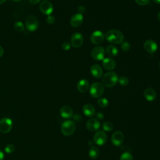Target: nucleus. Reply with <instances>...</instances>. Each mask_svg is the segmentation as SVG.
<instances>
[{"label":"nucleus","mask_w":160,"mask_h":160,"mask_svg":"<svg viewBox=\"0 0 160 160\" xmlns=\"http://www.w3.org/2000/svg\"><path fill=\"white\" fill-rule=\"evenodd\" d=\"M105 38L109 42L118 44L123 42L124 34L118 29H111L106 32Z\"/></svg>","instance_id":"obj_1"},{"label":"nucleus","mask_w":160,"mask_h":160,"mask_svg":"<svg viewBox=\"0 0 160 160\" xmlns=\"http://www.w3.org/2000/svg\"><path fill=\"white\" fill-rule=\"evenodd\" d=\"M118 81V76L115 72H106L102 78V85L107 88H112L114 86Z\"/></svg>","instance_id":"obj_2"},{"label":"nucleus","mask_w":160,"mask_h":160,"mask_svg":"<svg viewBox=\"0 0 160 160\" xmlns=\"http://www.w3.org/2000/svg\"><path fill=\"white\" fill-rule=\"evenodd\" d=\"M76 129V125L72 121L67 120L64 121L61 126V131L64 136L72 135Z\"/></svg>","instance_id":"obj_3"},{"label":"nucleus","mask_w":160,"mask_h":160,"mask_svg":"<svg viewBox=\"0 0 160 160\" xmlns=\"http://www.w3.org/2000/svg\"><path fill=\"white\" fill-rule=\"evenodd\" d=\"M104 91V89L102 84L98 82H95L92 83L89 89V92L91 96L94 98L101 97Z\"/></svg>","instance_id":"obj_4"},{"label":"nucleus","mask_w":160,"mask_h":160,"mask_svg":"<svg viewBox=\"0 0 160 160\" xmlns=\"http://www.w3.org/2000/svg\"><path fill=\"white\" fill-rule=\"evenodd\" d=\"M26 28L31 32L36 31L38 28V21L34 16H29L26 19Z\"/></svg>","instance_id":"obj_5"},{"label":"nucleus","mask_w":160,"mask_h":160,"mask_svg":"<svg viewBox=\"0 0 160 160\" xmlns=\"http://www.w3.org/2000/svg\"><path fill=\"white\" fill-rule=\"evenodd\" d=\"M12 127V120L8 118H4L0 120V132L4 134L9 132Z\"/></svg>","instance_id":"obj_6"},{"label":"nucleus","mask_w":160,"mask_h":160,"mask_svg":"<svg viewBox=\"0 0 160 160\" xmlns=\"http://www.w3.org/2000/svg\"><path fill=\"white\" fill-rule=\"evenodd\" d=\"M105 49L101 46H96L91 50V56L96 61H101L104 58Z\"/></svg>","instance_id":"obj_7"},{"label":"nucleus","mask_w":160,"mask_h":160,"mask_svg":"<svg viewBox=\"0 0 160 160\" xmlns=\"http://www.w3.org/2000/svg\"><path fill=\"white\" fill-rule=\"evenodd\" d=\"M93 141H94V142L98 146L104 145L107 141L106 134L102 130L98 131L94 136Z\"/></svg>","instance_id":"obj_8"},{"label":"nucleus","mask_w":160,"mask_h":160,"mask_svg":"<svg viewBox=\"0 0 160 160\" xmlns=\"http://www.w3.org/2000/svg\"><path fill=\"white\" fill-rule=\"evenodd\" d=\"M39 9L45 15H51L53 11V7L51 2L48 0L42 1L39 4Z\"/></svg>","instance_id":"obj_9"},{"label":"nucleus","mask_w":160,"mask_h":160,"mask_svg":"<svg viewBox=\"0 0 160 160\" xmlns=\"http://www.w3.org/2000/svg\"><path fill=\"white\" fill-rule=\"evenodd\" d=\"M84 41V38L82 35L79 32H74L71 39V44L72 46V47L75 48H78L81 47Z\"/></svg>","instance_id":"obj_10"},{"label":"nucleus","mask_w":160,"mask_h":160,"mask_svg":"<svg viewBox=\"0 0 160 160\" xmlns=\"http://www.w3.org/2000/svg\"><path fill=\"white\" fill-rule=\"evenodd\" d=\"M104 38L103 33L101 31H94L90 36L91 41L94 44H101Z\"/></svg>","instance_id":"obj_11"},{"label":"nucleus","mask_w":160,"mask_h":160,"mask_svg":"<svg viewBox=\"0 0 160 160\" xmlns=\"http://www.w3.org/2000/svg\"><path fill=\"white\" fill-rule=\"evenodd\" d=\"M144 48L147 52L152 54L157 51L158 44L152 40H146L144 43Z\"/></svg>","instance_id":"obj_12"},{"label":"nucleus","mask_w":160,"mask_h":160,"mask_svg":"<svg viewBox=\"0 0 160 160\" xmlns=\"http://www.w3.org/2000/svg\"><path fill=\"white\" fill-rule=\"evenodd\" d=\"M123 140L124 135L122 132L119 131L114 132L111 136V142L116 146H120L123 142Z\"/></svg>","instance_id":"obj_13"},{"label":"nucleus","mask_w":160,"mask_h":160,"mask_svg":"<svg viewBox=\"0 0 160 160\" xmlns=\"http://www.w3.org/2000/svg\"><path fill=\"white\" fill-rule=\"evenodd\" d=\"M86 126L88 130L89 131H96L100 127V122L99 121L95 118H91L87 121L86 123Z\"/></svg>","instance_id":"obj_14"},{"label":"nucleus","mask_w":160,"mask_h":160,"mask_svg":"<svg viewBox=\"0 0 160 160\" xmlns=\"http://www.w3.org/2000/svg\"><path fill=\"white\" fill-rule=\"evenodd\" d=\"M83 22V16L82 14L76 13L74 14L71 18L70 24L71 26L77 28L80 26Z\"/></svg>","instance_id":"obj_15"},{"label":"nucleus","mask_w":160,"mask_h":160,"mask_svg":"<svg viewBox=\"0 0 160 160\" xmlns=\"http://www.w3.org/2000/svg\"><path fill=\"white\" fill-rule=\"evenodd\" d=\"M90 71H91V75L95 78H101L103 73L102 68L99 64H95L91 66Z\"/></svg>","instance_id":"obj_16"},{"label":"nucleus","mask_w":160,"mask_h":160,"mask_svg":"<svg viewBox=\"0 0 160 160\" xmlns=\"http://www.w3.org/2000/svg\"><path fill=\"white\" fill-rule=\"evenodd\" d=\"M103 68L106 70H113L116 66L115 61L111 58H106L102 59V62Z\"/></svg>","instance_id":"obj_17"},{"label":"nucleus","mask_w":160,"mask_h":160,"mask_svg":"<svg viewBox=\"0 0 160 160\" xmlns=\"http://www.w3.org/2000/svg\"><path fill=\"white\" fill-rule=\"evenodd\" d=\"M59 112L61 116L64 118H71L73 115L72 109L67 105L62 106L60 109Z\"/></svg>","instance_id":"obj_18"},{"label":"nucleus","mask_w":160,"mask_h":160,"mask_svg":"<svg viewBox=\"0 0 160 160\" xmlns=\"http://www.w3.org/2000/svg\"><path fill=\"white\" fill-rule=\"evenodd\" d=\"M82 111L84 115L89 118L94 116L96 112L94 107L91 104H86L85 105H84V106L82 107Z\"/></svg>","instance_id":"obj_19"},{"label":"nucleus","mask_w":160,"mask_h":160,"mask_svg":"<svg viewBox=\"0 0 160 160\" xmlns=\"http://www.w3.org/2000/svg\"><path fill=\"white\" fill-rule=\"evenodd\" d=\"M89 88V82L86 79H81L77 84V89L81 93L86 92Z\"/></svg>","instance_id":"obj_20"},{"label":"nucleus","mask_w":160,"mask_h":160,"mask_svg":"<svg viewBox=\"0 0 160 160\" xmlns=\"http://www.w3.org/2000/svg\"><path fill=\"white\" fill-rule=\"evenodd\" d=\"M144 96L147 101H152L156 98V93L154 89L151 88H148L144 91Z\"/></svg>","instance_id":"obj_21"},{"label":"nucleus","mask_w":160,"mask_h":160,"mask_svg":"<svg viewBox=\"0 0 160 160\" xmlns=\"http://www.w3.org/2000/svg\"><path fill=\"white\" fill-rule=\"evenodd\" d=\"M105 52L107 53L108 56L111 57H114L118 54L119 50L116 46L113 45H109L106 47Z\"/></svg>","instance_id":"obj_22"},{"label":"nucleus","mask_w":160,"mask_h":160,"mask_svg":"<svg viewBox=\"0 0 160 160\" xmlns=\"http://www.w3.org/2000/svg\"><path fill=\"white\" fill-rule=\"evenodd\" d=\"M89 156L91 159H96L99 155V148L96 146L91 147L89 150Z\"/></svg>","instance_id":"obj_23"},{"label":"nucleus","mask_w":160,"mask_h":160,"mask_svg":"<svg viewBox=\"0 0 160 160\" xmlns=\"http://www.w3.org/2000/svg\"><path fill=\"white\" fill-rule=\"evenodd\" d=\"M14 28L18 32H22L24 30V26L21 21H16L14 24Z\"/></svg>","instance_id":"obj_24"},{"label":"nucleus","mask_w":160,"mask_h":160,"mask_svg":"<svg viewBox=\"0 0 160 160\" xmlns=\"http://www.w3.org/2000/svg\"><path fill=\"white\" fill-rule=\"evenodd\" d=\"M108 100L105 98H101L98 100V104L101 108H106L108 106Z\"/></svg>","instance_id":"obj_25"},{"label":"nucleus","mask_w":160,"mask_h":160,"mask_svg":"<svg viewBox=\"0 0 160 160\" xmlns=\"http://www.w3.org/2000/svg\"><path fill=\"white\" fill-rule=\"evenodd\" d=\"M102 128L105 131H111L113 128V125L111 122L106 121L102 124Z\"/></svg>","instance_id":"obj_26"},{"label":"nucleus","mask_w":160,"mask_h":160,"mask_svg":"<svg viewBox=\"0 0 160 160\" xmlns=\"http://www.w3.org/2000/svg\"><path fill=\"white\" fill-rule=\"evenodd\" d=\"M120 160H133V157L130 152H125L121 154Z\"/></svg>","instance_id":"obj_27"},{"label":"nucleus","mask_w":160,"mask_h":160,"mask_svg":"<svg viewBox=\"0 0 160 160\" xmlns=\"http://www.w3.org/2000/svg\"><path fill=\"white\" fill-rule=\"evenodd\" d=\"M118 82L121 86H126L129 83V79L126 76H121L118 78Z\"/></svg>","instance_id":"obj_28"},{"label":"nucleus","mask_w":160,"mask_h":160,"mask_svg":"<svg viewBox=\"0 0 160 160\" xmlns=\"http://www.w3.org/2000/svg\"><path fill=\"white\" fill-rule=\"evenodd\" d=\"M130 44L129 43V42L128 41H124V42H122V44H121V48L122 51H128L130 49Z\"/></svg>","instance_id":"obj_29"},{"label":"nucleus","mask_w":160,"mask_h":160,"mask_svg":"<svg viewBox=\"0 0 160 160\" xmlns=\"http://www.w3.org/2000/svg\"><path fill=\"white\" fill-rule=\"evenodd\" d=\"M4 150H5V151H6L7 153H12V152H13L15 150V147L14 146L13 144H8V145L5 147Z\"/></svg>","instance_id":"obj_30"},{"label":"nucleus","mask_w":160,"mask_h":160,"mask_svg":"<svg viewBox=\"0 0 160 160\" xmlns=\"http://www.w3.org/2000/svg\"><path fill=\"white\" fill-rule=\"evenodd\" d=\"M46 22H47V23L48 24H54V22H55V18L53 16H52V15H49V16H48V17L46 18Z\"/></svg>","instance_id":"obj_31"},{"label":"nucleus","mask_w":160,"mask_h":160,"mask_svg":"<svg viewBox=\"0 0 160 160\" xmlns=\"http://www.w3.org/2000/svg\"><path fill=\"white\" fill-rule=\"evenodd\" d=\"M135 2L139 6H145L149 2V0H135Z\"/></svg>","instance_id":"obj_32"},{"label":"nucleus","mask_w":160,"mask_h":160,"mask_svg":"<svg viewBox=\"0 0 160 160\" xmlns=\"http://www.w3.org/2000/svg\"><path fill=\"white\" fill-rule=\"evenodd\" d=\"M62 48L65 51H68L71 48V44L68 42H64L62 44Z\"/></svg>","instance_id":"obj_33"},{"label":"nucleus","mask_w":160,"mask_h":160,"mask_svg":"<svg viewBox=\"0 0 160 160\" xmlns=\"http://www.w3.org/2000/svg\"><path fill=\"white\" fill-rule=\"evenodd\" d=\"M86 11V8L84 6H79L78 8V11L79 12V13L80 14H83Z\"/></svg>","instance_id":"obj_34"},{"label":"nucleus","mask_w":160,"mask_h":160,"mask_svg":"<svg viewBox=\"0 0 160 160\" xmlns=\"http://www.w3.org/2000/svg\"><path fill=\"white\" fill-rule=\"evenodd\" d=\"M96 118H98V119H99V120L102 119L104 118V114L102 113L99 112L96 114Z\"/></svg>","instance_id":"obj_35"},{"label":"nucleus","mask_w":160,"mask_h":160,"mask_svg":"<svg viewBox=\"0 0 160 160\" xmlns=\"http://www.w3.org/2000/svg\"><path fill=\"white\" fill-rule=\"evenodd\" d=\"M29 1H30V2L31 4H38L41 1V0H29Z\"/></svg>","instance_id":"obj_36"},{"label":"nucleus","mask_w":160,"mask_h":160,"mask_svg":"<svg viewBox=\"0 0 160 160\" xmlns=\"http://www.w3.org/2000/svg\"><path fill=\"white\" fill-rule=\"evenodd\" d=\"M3 159H4V153L0 149V160H3Z\"/></svg>","instance_id":"obj_37"},{"label":"nucleus","mask_w":160,"mask_h":160,"mask_svg":"<svg viewBox=\"0 0 160 160\" xmlns=\"http://www.w3.org/2000/svg\"><path fill=\"white\" fill-rule=\"evenodd\" d=\"M4 54V49L3 48L0 46V57H1Z\"/></svg>","instance_id":"obj_38"},{"label":"nucleus","mask_w":160,"mask_h":160,"mask_svg":"<svg viewBox=\"0 0 160 160\" xmlns=\"http://www.w3.org/2000/svg\"><path fill=\"white\" fill-rule=\"evenodd\" d=\"M154 3L158 4H160V0H152Z\"/></svg>","instance_id":"obj_39"},{"label":"nucleus","mask_w":160,"mask_h":160,"mask_svg":"<svg viewBox=\"0 0 160 160\" xmlns=\"http://www.w3.org/2000/svg\"><path fill=\"white\" fill-rule=\"evenodd\" d=\"M158 21L160 22V11H159V12L158 14Z\"/></svg>","instance_id":"obj_40"},{"label":"nucleus","mask_w":160,"mask_h":160,"mask_svg":"<svg viewBox=\"0 0 160 160\" xmlns=\"http://www.w3.org/2000/svg\"><path fill=\"white\" fill-rule=\"evenodd\" d=\"M6 1V0H0V4H2L3 2H4Z\"/></svg>","instance_id":"obj_41"},{"label":"nucleus","mask_w":160,"mask_h":160,"mask_svg":"<svg viewBox=\"0 0 160 160\" xmlns=\"http://www.w3.org/2000/svg\"><path fill=\"white\" fill-rule=\"evenodd\" d=\"M13 1H16V2H18V1H20L21 0H13Z\"/></svg>","instance_id":"obj_42"},{"label":"nucleus","mask_w":160,"mask_h":160,"mask_svg":"<svg viewBox=\"0 0 160 160\" xmlns=\"http://www.w3.org/2000/svg\"><path fill=\"white\" fill-rule=\"evenodd\" d=\"M159 69H160V61L159 62Z\"/></svg>","instance_id":"obj_43"}]
</instances>
